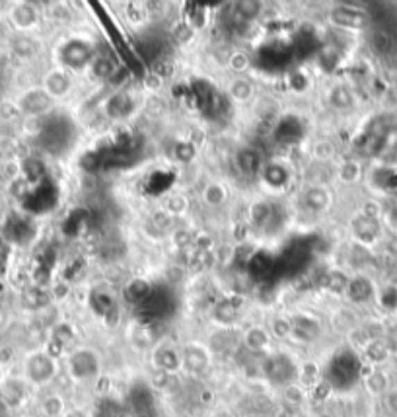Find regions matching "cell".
Listing matches in <instances>:
<instances>
[{
  "label": "cell",
  "mask_w": 397,
  "mask_h": 417,
  "mask_svg": "<svg viewBox=\"0 0 397 417\" xmlns=\"http://www.w3.org/2000/svg\"><path fill=\"white\" fill-rule=\"evenodd\" d=\"M300 367L296 361L287 353H269L261 361V375L267 378L273 386L285 388L298 382Z\"/></svg>",
  "instance_id": "cell-1"
},
{
  "label": "cell",
  "mask_w": 397,
  "mask_h": 417,
  "mask_svg": "<svg viewBox=\"0 0 397 417\" xmlns=\"http://www.w3.org/2000/svg\"><path fill=\"white\" fill-rule=\"evenodd\" d=\"M57 359L51 353L43 351H33L24 361V380L30 382L33 386H45L49 384L53 378L57 377Z\"/></svg>",
  "instance_id": "cell-2"
},
{
  "label": "cell",
  "mask_w": 397,
  "mask_h": 417,
  "mask_svg": "<svg viewBox=\"0 0 397 417\" xmlns=\"http://www.w3.org/2000/svg\"><path fill=\"white\" fill-rule=\"evenodd\" d=\"M67 368L72 380L76 382H90L96 380L101 370V363H99V355L94 349L78 348L70 351L67 357Z\"/></svg>",
  "instance_id": "cell-3"
},
{
  "label": "cell",
  "mask_w": 397,
  "mask_h": 417,
  "mask_svg": "<svg viewBox=\"0 0 397 417\" xmlns=\"http://www.w3.org/2000/svg\"><path fill=\"white\" fill-rule=\"evenodd\" d=\"M328 20L331 26L339 30L362 31L370 28V14L353 4H337L328 14Z\"/></svg>",
  "instance_id": "cell-4"
},
{
  "label": "cell",
  "mask_w": 397,
  "mask_h": 417,
  "mask_svg": "<svg viewBox=\"0 0 397 417\" xmlns=\"http://www.w3.org/2000/svg\"><path fill=\"white\" fill-rule=\"evenodd\" d=\"M181 367L187 375L193 377H203L205 373H209L212 365V355L209 348H205L198 341H187L181 345Z\"/></svg>",
  "instance_id": "cell-5"
},
{
  "label": "cell",
  "mask_w": 397,
  "mask_h": 417,
  "mask_svg": "<svg viewBox=\"0 0 397 417\" xmlns=\"http://www.w3.org/2000/svg\"><path fill=\"white\" fill-rule=\"evenodd\" d=\"M94 49L88 41L69 40L60 47V60L70 70H82L92 65Z\"/></svg>",
  "instance_id": "cell-6"
},
{
  "label": "cell",
  "mask_w": 397,
  "mask_h": 417,
  "mask_svg": "<svg viewBox=\"0 0 397 417\" xmlns=\"http://www.w3.org/2000/svg\"><path fill=\"white\" fill-rule=\"evenodd\" d=\"M152 365L156 370L168 373V375H178L179 370H183L181 367V351L178 348H174L171 343H160L152 349Z\"/></svg>",
  "instance_id": "cell-7"
},
{
  "label": "cell",
  "mask_w": 397,
  "mask_h": 417,
  "mask_svg": "<svg viewBox=\"0 0 397 417\" xmlns=\"http://www.w3.org/2000/svg\"><path fill=\"white\" fill-rule=\"evenodd\" d=\"M51 106H53V98L43 88L28 90L18 101V110L30 117H40L45 111L51 110Z\"/></svg>",
  "instance_id": "cell-8"
},
{
  "label": "cell",
  "mask_w": 397,
  "mask_h": 417,
  "mask_svg": "<svg viewBox=\"0 0 397 417\" xmlns=\"http://www.w3.org/2000/svg\"><path fill=\"white\" fill-rule=\"evenodd\" d=\"M290 324H292L290 339H294L298 343H312L321 336V322L314 316L296 314V316L290 318Z\"/></svg>",
  "instance_id": "cell-9"
},
{
  "label": "cell",
  "mask_w": 397,
  "mask_h": 417,
  "mask_svg": "<svg viewBox=\"0 0 397 417\" xmlns=\"http://www.w3.org/2000/svg\"><path fill=\"white\" fill-rule=\"evenodd\" d=\"M135 110V99L127 90H117L113 92L108 101H105V115L113 121H121L129 117Z\"/></svg>",
  "instance_id": "cell-10"
},
{
  "label": "cell",
  "mask_w": 397,
  "mask_h": 417,
  "mask_svg": "<svg viewBox=\"0 0 397 417\" xmlns=\"http://www.w3.org/2000/svg\"><path fill=\"white\" fill-rule=\"evenodd\" d=\"M300 201H302V207L310 213H323L331 203V193L328 188H323L319 183H312L302 191Z\"/></svg>",
  "instance_id": "cell-11"
},
{
  "label": "cell",
  "mask_w": 397,
  "mask_h": 417,
  "mask_svg": "<svg viewBox=\"0 0 397 417\" xmlns=\"http://www.w3.org/2000/svg\"><path fill=\"white\" fill-rule=\"evenodd\" d=\"M236 166L242 172V176H259L261 168H263V160H261V152L251 147H244L236 152Z\"/></svg>",
  "instance_id": "cell-12"
},
{
  "label": "cell",
  "mask_w": 397,
  "mask_h": 417,
  "mask_svg": "<svg viewBox=\"0 0 397 417\" xmlns=\"http://www.w3.org/2000/svg\"><path fill=\"white\" fill-rule=\"evenodd\" d=\"M239 318V306L236 300L232 298H222L212 308V320L214 324H219L220 328H230L234 326Z\"/></svg>",
  "instance_id": "cell-13"
},
{
  "label": "cell",
  "mask_w": 397,
  "mask_h": 417,
  "mask_svg": "<svg viewBox=\"0 0 397 417\" xmlns=\"http://www.w3.org/2000/svg\"><path fill=\"white\" fill-rule=\"evenodd\" d=\"M271 332L263 326H251L244 332V348L248 349L249 353H265L271 345Z\"/></svg>",
  "instance_id": "cell-14"
},
{
  "label": "cell",
  "mask_w": 397,
  "mask_h": 417,
  "mask_svg": "<svg viewBox=\"0 0 397 417\" xmlns=\"http://www.w3.org/2000/svg\"><path fill=\"white\" fill-rule=\"evenodd\" d=\"M345 295H347L348 300L353 304H366L368 300L374 297V285H372V281L368 277L358 275L355 279H348Z\"/></svg>",
  "instance_id": "cell-15"
},
{
  "label": "cell",
  "mask_w": 397,
  "mask_h": 417,
  "mask_svg": "<svg viewBox=\"0 0 397 417\" xmlns=\"http://www.w3.org/2000/svg\"><path fill=\"white\" fill-rule=\"evenodd\" d=\"M350 227H353V234L362 244L374 242L378 238V234H380V222H378V219H370V217L362 215V213H358L357 217L353 219Z\"/></svg>",
  "instance_id": "cell-16"
},
{
  "label": "cell",
  "mask_w": 397,
  "mask_h": 417,
  "mask_svg": "<svg viewBox=\"0 0 397 417\" xmlns=\"http://www.w3.org/2000/svg\"><path fill=\"white\" fill-rule=\"evenodd\" d=\"M10 20L18 30H31V28H35V24L40 20V14H37L33 4L20 2L10 10Z\"/></svg>",
  "instance_id": "cell-17"
},
{
  "label": "cell",
  "mask_w": 397,
  "mask_h": 417,
  "mask_svg": "<svg viewBox=\"0 0 397 417\" xmlns=\"http://www.w3.org/2000/svg\"><path fill=\"white\" fill-rule=\"evenodd\" d=\"M43 90L49 94L51 98H62L65 94H69L70 90L69 74L62 72V70H51L43 79Z\"/></svg>",
  "instance_id": "cell-18"
},
{
  "label": "cell",
  "mask_w": 397,
  "mask_h": 417,
  "mask_svg": "<svg viewBox=\"0 0 397 417\" xmlns=\"http://www.w3.org/2000/svg\"><path fill=\"white\" fill-rule=\"evenodd\" d=\"M362 353H364V359L370 367L380 368V365H384L387 359H389V348L384 339L380 338H372L368 341L366 345L362 348Z\"/></svg>",
  "instance_id": "cell-19"
},
{
  "label": "cell",
  "mask_w": 397,
  "mask_h": 417,
  "mask_svg": "<svg viewBox=\"0 0 397 417\" xmlns=\"http://www.w3.org/2000/svg\"><path fill=\"white\" fill-rule=\"evenodd\" d=\"M362 380H364V386L372 396H386V392L391 388L387 373H384L382 368L370 367V370L362 377Z\"/></svg>",
  "instance_id": "cell-20"
},
{
  "label": "cell",
  "mask_w": 397,
  "mask_h": 417,
  "mask_svg": "<svg viewBox=\"0 0 397 417\" xmlns=\"http://www.w3.org/2000/svg\"><path fill=\"white\" fill-rule=\"evenodd\" d=\"M263 181L271 186V188H280V186H285L290 178V172L285 164H280V162H269V164H263V168H261V174H259Z\"/></svg>",
  "instance_id": "cell-21"
},
{
  "label": "cell",
  "mask_w": 397,
  "mask_h": 417,
  "mask_svg": "<svg viewBox=\"0 0 397 417\" xmlns=\"http://www.w3.org/2000/svg\"><path fill=\"white\" fill-rule=\"evenodd\" d=\"M0 398L6 406H20L26 398V380H6L0 388Z\"/></svg>",
  "instance_id": "cell-22"
},
{
  "label": "cell",
  "mask_w": 397,
  "mask_h": 417,
  "mask_svg": "<svg viewBox=\"0 0 397 417\" xmlns=\"http://www.w3.org/2000/svg\"><path fill=\"white\" fill-rule=\"evenodd\" d=\"M150 297H152V285H150L146 279H130L129 283H127V287H125V298L129 302H133V304H142Z\"/></svg>",
  "instance_id": "cell-23"
},
{
  "label": "cell",
  "mask_w": 397,
  "mask_h": 417,
  "mask_svg": "<svg viewBox=\"0 0 397 417\" xmlns=\"http://www.w3.org/2000/svg\"><path fill=\"white\" fill-rule=\"evenodd\" d=\"M253 92H255V86L246 76H234L228 82V96L234 101H239V104L249 101V99L253 98Z\"/></svg>",
  "instance_id": "cell-24"
},
{
  "label": "cell",
  "mask_w": 397,
  "mask_h": 417,
  "mask_svg": "<svg viewBox=\"0 0 397 417\" xmlns=\"http://www.w3.org/2000/svg\"><path fill=\"white\" fill-rule=\"evenodd\" d=\"M328 101L335 110H350L355 106V94L345 84H337V86L329 90Z\"/></svg>",
  "instance_id": "cell-25"
},
{
  "label": "cell",
  "mask_w": 397,
  "mask_h": 417,
  "mask_svg": "<svg viewBox=\"0 0 397 417\" xmlns=\"http://www.w3.org/2000/svg\"><path fill=\"white\" fill-rule=\"evenodd\" d=\"M90 69H92V74L99 80H110L119 67H117V63L108 57V55H94V59H92V65H90Z\"/></svg>",
  "instance_id": "cell-26"
},
{
  "label": "cell",
  "mask_w": 397,
  "mask_h": 417,
  "mask_svg": "<svg viewBox=\"0 0 397 417\" xmlns=\"http://www.w3.org/2000/svg\"><path fill=\"white\" fill-rule=\"evenodd\" d=\"M40 409L43 417H62L67 411V404L60 394H49L41 400Z\"/></svg>",
  "instance_id": "cell-27"
},
{
  "label": "cell",
  "mask_w": 397,
  "mask_h": 417,
  "mask_svg": "<svg viewBox=\"0 0 397 417\" xmlns=\"http://www.w3.org/2000/svg\"><path fill=\"white\" fill-rule=\"evenodd\" d=\"M226 197H228V191L220 181H209L203 189V201L209 207H220L226 201Z\"/></svg>",
  "instance_id": "cell-28"
},
{
  "label": "cell",
  "mask_w": 397,
  "mask_h": 417,
  "mask_svg": "<svg viewBox=\"0 0 397 417\" xmlns=\"http://www.w3.org/2000/svg\"><path fill=\"white\" fill-rule=\"evenodd\" d=\"M12 51L20 57V59H31L37 55L40 51V45L33 38H28V35H18L12 40Z\"/></svg>",
  "instance_id": "cell-29"
},
{
  "label": "cell",
  "mask_w": 397,
  "mask_h": 417,
  "mask_svg": "<svg viewBox=\"0 0 397 417\" xmlns=\"http://www.w3.org/2000/svg\"><path fill=\"white\" fill-rule=\"evenodd\" d=\"M370 45L380 55H389L394 51V38L386 30L376 28V30H372V33H370Z\"/></svg>",
  "instance_id": "cell-30"
},
{
  "label": "cell",
  "mask_w": 397,
  "mask_h": 417,
  "mask_svg": "<svg viewBox=\"0 0 397 417\" xmlns=\"http://www.w3.org/2000/svg\"><path fill=\"white\" fill-rule=\"evenodd\" d=\"M273 207L269 205L267 201H255L251 207H249V217H251V222L255 227H267V222L273 219Z\"/></svg>",
  "instance_id": "cell-31"
},
{
  "label": "cell",
  "mask_w": 397,
  "mask_h": 417,
  "mask_svg": "<svg viewBox=\"0 0 397 417\" xmlns=\"http://www.w3.org/2000/svg\"><path fill=\"white\" fill-rule=\"evenodd\" d=\"M282 398H285V402H287L288 406L298 407L306 402L308 392H306V388L302 386V384L294 382V384H288V386L282 388Z\"/></svg>",
  "instance_id": "cell-32"
},
{
  "label": "cell",
  "mask_w": 397,
  "mask_h": 417,
  "mask_svg": "<svg viewBox=\"0 0 397 417\" xmlns=\"http://www.w3.org/2000/svg\"><path fill=\"white\" fill-rule=\"evenodd\" d=\"M92 306L94 310L101 314V316H108L110 312L115 310V300L111 297L110 293H105V291H96L94 295H92Z\"/></svg>",
  "instance_id": "cell-33"
},
{
  "label": "cell",
  "mask_w": 397,
  "mask_h": 417,
  "mask_svg": "<svg viewBox=\"0 0 397 417\" xmlns=\"http://www.w3.org/2000/svg\"><path fill=\"white\" fill-rule=\"evenodd\" d=\"M228 67L236 76H242L251 67V57L246 51H234L228 55Z\"/></svg>",
  "instance_id": "cell-34"
},
{
  "label": "cell",
  "mask_w": 397,
  "mask_h": 417,
  "mask_svg": "<svg viewBox=\"0 0 397 417\" xmlns=\"http://www.w3.org/2000/svg\"><path fill=\"white\" fill-rule=\"evenodd\" d=\"M189 211V199L181 193H174L166 199V213L171 217H181Z\"/></svg>",
  "instance_id": "cell-35"
},
{
  "label": "cell",
  "mask_w": 397,
  "mask_h": 417,
  "mask_svg": "<svg viewBox=\"0 0 397 417\" xmlns=\"http://www.w3.org/2000/svg\"><path fill=\"white\" fill-rule=\"evenodd\" d=\"M49 302V297H47V293L45 291H41V288H26L24 291V304L31 310H37V308H43L45 304Z\"/></svg>",
  "instance_id": "cell-36"
},
{
  "label": "cell",
  "mask_w": 397,
  "mask_h": 417,
  "mask_svg": "<svg viewBox=\"0 0 397 417\" xmlns=\"http://www.w3.org/2000/svg\"><path fill=\"white\" fill-rule=\"evenodd\" d=\"M360 174H362L360 164L355 162V160H347V162H343V164L339 166V172H337L339 179L345 181V183H355V181H358Z\"/></svg>",
  "instance_id": "cell-37"
},
{
  "label": "cell",
  "mask_w": 397,
  "mask_h": 417,
  "mask_svg": "<svg viewBox=\"0 0 397 417\" xmlns=\"http://www.w3.org/2000/svg\"><path fill=\"white\" fill-rule=\"evenodd\" d=\"M292 336V324H290V318H285V316H277L271 322V338L277 339H290Z\"/></svg>",
  "instance_id": "cell-38"
},
{
  "label": "cell",
  "mask_w": 397,
  "mask_h": 417,
  "mask_svg": "<svg viewBox=\"0 0 397 417\" xmlns=\"http://www.w3.org/2000/svg\"><path fill=\"white\" fill-rule=\"evenodd\" d=\"M74 329L70 328L69 324H59L57 328L53 329V338H51V345H59L62 349L65 345H69L70 341L74 339Z\"/></svg>",
  "instance_id": "cell-39"
},
{
  "label": "cell",
  "mask_w": 397,
  "mask_h": 417,
  "mask_svg": "<svg viewBox=\"0 0 397 417\" xmlns=\"http://www.w3.org/2000/svg\"><path fill=\"white\" fill-rule=\"evenodd\" d=\"M234 8L238 12L239 16L244 18L246 22H253L257 18L259 14H261V8H263V4H259V2H253V0H246V2H238V4H234Z\"/></svg>",
  "instance_id": "cell-40"
},
{
  "label": "cell",
  "mask_w": 397,
  "mask_h": 417,
  "mask_svg": "<svg viewBox=\"0 0 397 417\" xmlns=\"http://www.w3.org/2000/svg\"><path fill=\"white\" fill-rule=\"evenodd\" d=\"M323 285L331 293H345L348 285V277L345 273H341V271H331V273L326 275V283Z\"/></svg>",
  "instance_id": "cell-41"
},
{
  "label": "cell",
  "mask_w": 397,
  "mask_h": 417,
  "mask_svg": "<svg viewBox=\"0 0 397 417\" xmlns=\"http://www.w3.org/2000/svg\"><path fill=\"white\" fill-rule=\"evenodd\" d=\"M312 154L318 162H329V160L335 156V145L328 139L318 140L312 149Z\"/></svg>",
  "instance_id": "cell-42"
},
{
  "label": "cell",
  "mask_w": 397,
  "mask_h": 417,
  "mask_svg": "<svg viewBox=\"0 0 397 417\" xmlns=\"http://www.w3.org/2000/svg\"><path fill=\"white\" fill-rule=\"evenodd\" d=\"M24 174H26V178L30 179V181H40L43 178V174H45V168H43V164H41L40 160L30 158L24 162Z\"/></svg>",
  "instance_id": "cell-43"
},
{
  "label": "cell",
  "mask_w": 397,
  "mask_h": 417,
  "mask_svg": "<svg viewBox=\"0 0 397 417\" xmlns=\"http://www.w3.org/2000/svg\"><path fill=\"white\" fill-rule=\"evenodd\" d=\"M195 35V30H191L187 22H178L174 28H171V38L178 41V43H187V41L193 40Z\"/></svg>",
  "instance_id": "cell-44"
},
{
  "label": "cell",
  "mask_w": 397,
  "mask_h": 417,
  "mask_svg": "<svg viewBox=\"0 0 397 417\" xmlns=\"http://www.w3.org/2000/svg\"><path fill=\"white\" fill-rule=\"evenodd\" d=\"M380 302L387 312H396L397 310V287H386L380 295Z\"/></svg>",
  "instance_id": "cell-45"
},
{
  "label": "cell",
  "mask_w": 397,
  "mask_h": 417,
  "mask_svg": "<svg viewBox=\"0 0 397 417\" xmlns=\"http://www.w3.org/2000/svg\"><path fill=\"white\" fill-rule=\"evenodd\" d=\"M164 80L166 79H162L154 70H149V72L142 76V84H144V88L152 90V92H158V90L164 86Z\"/></svg>",
  "instance_id": "cell-46"
},
{
  "label": "cell",
  "mask_w": 397,
  "mask_h": 417,
  "mask_svg": "<svg viewBox=\"0 0 397 417\" xmlns=\"http://www.w3.org/2000/svg\"><path fill=\"white\" fill-rule=\"evenodd\" d=\"M384 404H386L387 411L397 416V386H391L384 396Z\"/></svg>",
  "instance_id": "cell-47"
},
{
  "label": "cell",
  "mask_w": 397,
  "mask_h": 417,
  "mask_svg": "<svg viewBox=\"0 0 397 417\" xmlns=\"http://www.w3.org/2000/svg\"><path fill=\"white\" fill-rule=\"evenodd\" d=\"M125 12H127V16H129V20L133 24H140V22L144 20V14H146V10H142L140 4H129Z\"/></svg>",
  "instance_id": "cell-48"
},
{
  "label": "cell",
  "mask_w": 397,
  "mask_h": 417,
  "mask_svg": "<svg viewBox=\"0 0 397 417\" xmlns=\"http://www.w3.org/2000/svg\"><path fill=\"white\" fill-rule=\"evenodd\" d=\"M290 86L294 90H306L308 88V76H304L302 72H292V76H290Z\"/></svg>",
  "instance_id": "cell-49"
},
{
  "label": "cell",
  "mask_w": 397,
  "mask_h": 417,
  "mask_svg": "<svg viewBox=\"0 0 397 417\" xmlns=\"http://www.w3.org/2000/svg\"><path fill=\"white\" fill-rule=\"evenodd\" d=\"M168 281L169 283H179V281H183V277H185V271H183V268L181 265H171V268H168Z\"/></svg>",
  "instance_id": "cell-50"
},
{
  "label": "cell",
  "mask_w": 397,
  "mask_h": 417,
  "mask_svg": "<svg viewBox=\"0 0 397 417\" xmlns=\"http://www.w3.org/2000/svg\"><path fill=\"white\" fill-rule=\"evenodd\" d=\"M387 219H389V222L397 229V207H394L389 213H387Z\"/></svg>",
  "instance_id": "cell-51"
},
{
  "label": "cell",
  "mask_w": 397,
  "mask_h": 417,
  "mask_svg": "<svg viewBox=\"0 0 397 417\" xmlns=\"http://www.w3.org/2000/svg\"><path fill=\"white\" fill-rule=\"evenodd\" d=\"M212 417H234V414L228 411V409H217V411L212 414Z\"/></svg>",
  "instance_id": "cell-52"
},
{
  "label": "cell",
  "mask_w": 397,
  "mask_h": 417,
  "mask_svg": "<svg viewBox=\"0 0 397 417\" xmlns=\"http://www.w3.org/2000/svg\"><path fill=\"white\" fill-rule=\"evenodd\" d=\"M113 417H135L130 411H117Z\"/></svg>",
  "instance_id": "cell-53"
}]
</instances>
